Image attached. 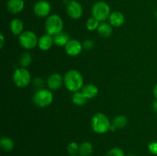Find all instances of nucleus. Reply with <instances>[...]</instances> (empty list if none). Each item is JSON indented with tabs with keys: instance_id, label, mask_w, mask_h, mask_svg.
I'll use <instances>...</instances> for the list:
<instances>
[{
	"instance_id": "18",
	"label": "nucleus",
	"mask_w": 157,
	"mask_h": 156,
	"mask_svg": "<svg viewBox=\"0 0 157 156\" xmlns=\"http://www.w3.org/2000/svg\"><path fill=\"white\" fill-rule=\"evenodd\" d=\"M53 38L54 44L58 46V47H65L66 44L71 40L70 38H69L68 34L64 32H60L58 35L53 36Z\"/></svg>"
},
{
	"instance_id": "5",
	"label": "nucleus",
	"mask_w": 157,
	"mask_h": 156,
	"mask_svg": "<svg viewBox=\"0 0 157 156\" xmlns=\"http://www.w3.org/2000/svg\"><path fill=\"white\" fill-rule=\"evenodd\" d=\"M53 94L52 91L47 89H40L34 94L32 100L35 106L41 108L50 106L53 102Z\"/></svg>"
},
{
	"instance_id": "17",
	"label": "nucleus",
	"mask_w": 157,
	"mask_h": 156,
	"mask_svg": "<svg viewBox=\"0 0 157 156\" xmlns=\"http://www.w3.org/2000/svg\"><path fill=\"white\" fill-rule=\"evenodd\" d=\"M97 32H98L100 36L103 37V38H109L113 34V28L110 23L104 21V22L100 23Z\"/></svg>"
},
{
	"instance_id": "32",
	"label": "nucleus",
	"mask_w": 157,
	"mask_h": 156,
	"mask_svg": "<svg viewBox=\"0 0 157 156\" xmlns=\"http://www.w3.org/2000/svg\"><path fill=\"white\" fill-rule=\"evenodd\" d=\"M127 156H136V155H135V154H128Z\"/></svg>"
},
{
	"instance_id": "13",
	"label": "nucleus",
	"mask_w": 157,
	"mask_h": 156,
	"mask_svg": "<svg viewBox=\"0 0 157 156\" xmlns=\"http://www.w3.org/2000/svg\"><path fill=\"white\" fill-rule=\"evenodd\" d=\"M25 8L24 0H9L7 2V10L11 14L20 13Z\"/></svg>"
},
{
	"instance_id": "7",
	"label": "nucleus",
	"mask_w": 157,
	"mask_h": 156,
	"mask_svg": "<svg viewBox=\"0 0 157 156\" xmlns=\"http://www.w3.org/2000/svg\"><path fill=\"white\" fill-rule=\"evenodd\" d=\"M38 39L36 34L31 31H25L18 36L20 45L25 49L32 50L36 47L38 44Z\"/></svg>"
},
{
	"instance_id": "25",
	"label": "nucleus",
	"mask_w": 157,
	"mask_h": 156,
	"mask_svg": "<svg viewBox=\"0 0 157 156\" xmlns=\"http://www.w3.org/2000/svg\"><path fill=\"white\" fill-rule=\"evenodd\" d=\"M79 147L80 145L77 142H72L67 145V151L71 155H76V154H78L79 151Z\"/></svg>"
},
{
	"instance_id": "16",
	"label": "nucleus",
	"mask_w": 157,
	"mask_h": 156,
	"mask_svg": "<svg viewBox=\"0 0 157 156\" xmlns=\"http://www.w3.org/2000/svg\"><path fill=\"white\" fill-rule=\"evenodd\" d=\"M9 28H10L11 32H12L13 35H18V36H19V35L23 32L24 24H23L22 21H21V19H19V18H13V19L10 21Z\"/></svg>"
},
{
	"instance_id": "33",
	"label": "nucleus",
	"mask_w": 157,
	"mask_h": 156,
	"mask_svg": "<svg viewBox=\"0 0 157 156\" xmlns=\"http://www.w3.org/2000/svg\"><path fill=\"white\" fill-rule=\"evenodd\" d=\"M155 15H156V18H157V11L156 12V13H155Z\"/></svg>"
},
{
	"instance_id": "26",
	"label": "nucleus",
	"mask_w": 157,
	"mask_h": 156,
	"mask_svg": "<svg viewBox=\"0 0 157 156\" xmlns=\"http://www.w3.org/2000/svg\"><path fill=\"white\" fill-rule=\"evenodd\" d=\"M105 156H125V154L121 148H113L106 153Z\"/></svg>"
},
{
	"instance_id": "3",
	"label": "nucleus",
	"mask_w": 157,
	"mask_h": 156,
	"mask_svg": "<svg viewBox=\"0 0 157 156\" xmlns=\"http://www.w3.org/2000/svg\"><path fill=\"white\" fill-rule=\"evenodd\" d=\"M110 13V6L104 1L96 2L92 6V17L96 18L99 22H104L108 19Z\"/></svg>"
},
{
	"instance_id": "22",
	"label": "nucleus",
	"mask_w": 157,
	"mask_h": 156,
	"mask_svg": "<svg viewBox=\"0 0 157 156\" xmlns=\"http://www.w3.org/2000/svg\"><path fill=\"white\" fill-rule=\"evenodd\" d=\"M87 99L84 96L82 92H75V93H74L73 96H72V102L76 106H81L84 105L86 103V102H87Z\"/></svg>"
},
{
	"instance_id": "29",
	"label": "nucleus",
	"mask_w": 157,
	"mask_h": 156,
	"mask_svg": "<svg viewBox=\"0 0 157 156\" xmlns=\"http://www.w3.org/2000/svg\"><path fill=\"white\" fill-rule=\"evenodd\" d=\"M0 39H1V41H0V47H1V48H2L5 43V38H4V35H3L2 34L0 35Z\"/></svg>"
},
{
	"instance_id": "10",
	"label": "nucleus",
	"mask_w": 157,
	"mask_h": 156,
	"mask_svg": "<svg viewBox=\"0 0 157 156\" xmlns=\"http://www.w3.org/2000/svg\"><path fill=\"white\" fill-rule=\"evenodd\" d=\"M83 49V44L76 39H71L66 46L64 50L67 55L71 57H76L81 53Z\"/></svg>"
},
{
	"instance_id": "14",
	"label": "nucleus",
	"mask_w": 157,
	"mask_h": 156,
	"mask_svg": "<svg viewBox=\"0 0 157 156\" xmlns=\"http://www.w3.org/2000/svg\"><path fill=\"white\" fill-rule=\"evenodd\" d=\"M54 44V38L53 36L46 34V35H42L38 39V48L43 51H46L48 50L49 49L52 48V45Z\"/></svg>"
},
{
	"instance_id": "24",
	"label": "nucleus",
	"mask_w": 157,
	"mask_h": 156,
	"mask_svg": "<svg viewBox=\"0 0 157 156\" xmlns=\"http://www.w3.org/2000/svg\"><path fill=\"white\" fill-rule=\"evenodd\" d=\"M100 22L94 17H90L86 21V28L90 32H94L95 30H98V28L99 26Z\"/></svg>"
},
{
	"instance_id": "4",
	"label": "nucleus",
	"mask_w": 157,
	"mask_h": 156,
	"mask_svg": "<svg viewBox=\"0 0 157 156\" xmlns=\"http://www.w3.org/2000/svg\"><path fill=\"white\" fill-rule=\"evenodd\" d=\"M64 27V22L61 17L58 15H49L45 21V30L47 34L55 36L62 32Z\"/></svg>"
},
{
	"instance_id": "11",
	"label": "nucleus",
	"mask_w": 157,
	"mask_h": 156,
	"mask_svg": "<svg viewBox=\"0 0 157 156\" xmlns=\"http://www.w3.org/2000/svg\"><path fill=\"white\" fill-rule=\"evenodd\" d=\"M64 83V77L60 73H55L51 74L47 79V85L52 90H57L61 88Z\"/></svg>"
},
{
	"instance_id": "1",
	"label": "nucleus",
	"mask_w": 157,
	"mask_h": 156,
	"mask_svg": "<svg viewBox=\"0 0 157 156\" xmlns=\"http://www.w3.org/2000/svg\"><path fill=\"white\" fill-rule=\"evenodd\" d=\"M64 84L67 90L75 93L84 87V78L78 70H70L64 75Z\"/></svg>"
},
{
	"instance_id": "31",
	"label": "nucleus",
	"mask_w": 157,
	"mask_h": 156,
	"mask_svg": "<svg viewBox=\"0 0 157 156\" xmlns=\"http://www.w3.org/2000/svg\"><path fill=\"white\" fill-rule=\"evenodd\" d=\"M153 95H154L156 99H157V84L155 86L154 89H153Z\"/></svg>"
},
{
	"instance_id": "28",
	"label": "nucleus",
	"mask_w": 157,
	"mask_h": 156,
	"mask_svg": "<svg viewBox=\"0 0 157 156\" xmlns=\"http://www.w3.org/2000/svg\"><path fill=\"white\" fill-rule=\"evenodd\" d=\"M94 46V43L92 40H86L83 43V48L86 50H91Z\"/></svg>"
},
{
	"instance_id": "19",
	"label": "nucleus",
	"mask_w": 157,
	"mask_h": 156,
	"mask_svg": "<svg viewBox=\"0 0 157 156\" xmlns=\"http://www.w3.org/2000/svg\"><path fill=\"white\" fill-rule=\"evenodd\" d=\"M93 145L89 142H84L80 145L78 154L80 156H90L93 153Z\"/></svg>"
},
{
	"instance_id": "34",
	"label": "nucleus",
	"mask_w": 157,
	"mask_h": 156,
	"mask_svg": "<svg viewBox=\"0 0 157 156\" xmlns=\"http://www.w3.org/2000/svg\"><path fill=\"white\" fill-rule=\"evenodd\" d=\"M71 156H78V155H71Z\"/></svg>"
},
{
	"instance_id": "6",
	"label": "nucleus",
	"mask_w": 157,
	"mask_h": 156,
	"mask_svg": "<svg viewBox=\"0 0 157 156\" xmlns=\"http://www.w3.org/2000/svg\"><path fill=\"white\" fill-rule=\"evenodd\" d=\"M12 80L16 87L23 88L30 84L32 76L27 69L25 67H19L14 71Z\"/></svg>"
},
{
	"instance_id": "21",
	"label": "nucleus",
	"mask_w": 157,
	"mask_h": 156,
	"mask_svg": "<svg viewBox=\"0 0 157 156\" xmlns=\"http://www.w3.org/2000/svg\"><path fill=\"white\" fill-rule=\"evenodd\" d=\"M112 124H113L117 128H120V129H121V128H125L127 125V124H128V119H127V116H123V115L117 116L113 119Z\"/></svg>"
},
{
	"instance_id": "9",
	"label": "nucleus",
	"mask_w": 157,
	"mask_h": 156,
	"mask_svg": "<svg viewBox=\"0 0 157 156\" xmlns=\"http://www.w3.org/2000/svg\"><path fill=\"white\" fill-rule=\"evenodd\" d=\"M51 11H52V6L50 2L46 0H39L34 5V14L38 18L48 17Z\"/></svg>"
},
{
	"instance_id": "23",
	"label": "nucleus",
	"mask_w": 157,
	"mask_h": 156,
	"mask_svg": "<svg viewBox=\"0 0 157 156\" xmlns=\"http://www.w3.org/2000/svg\"><path fill=\"white\" fill-rule=\"evenodd\" d=\"M32 57L29 52H24V53L21 54L19 57V59H18V63H19L21 67H25L26 68L27 67H29L30 65V64L32 63Z\"/></svg>"
},
{
	"instance_id": "20",
	"label": "nucleus",
	"mask_w": 157,
	"mask_h": 156,
	"mask_svg": "<svg viewBox=\"0 0 157 156\" xmlns=\"http://www.w3.org/2000/svg\"><path fill=\"white\" fill-rule=\"evenodd\" d=\"M0 146L5 151H10L14 148V142L9 137H2L0 139Z\"/></svg>"
},
{
	"instance_id": "2",
	"label": "nucleus",
	"mask_w": 157,
	"mask_h": 156,
	"mask_svg": "<svg viewBox=\"0 0 157 156\" xmlns=\"http://www.w3.org/2000/svg\"><path fill=\"white\" fill-rule=\"evenodd\" d=\"M111 124L110 119L105 114L98 113L91 119V128L95 133L99 135L104 134L110 131Z\"/></svg>"
},
{
	"instance_id": "30",
	"label": "nucleus",
	"mask_w": 157,
	"mask_h": 156,
	"mask_svg": "<svg viewBox=\"0 0 157 156\" xmlns=\"http://www.w3.org/2000/svg\"><path fill=\"white\" fill-rule=\"evenodd\" d=\"M153 110H154V111L156 112V113H157V99H156V101H155V102H153Z\"/></svg>"
},
{
	"instance_id": "27",
	"label": "nucleus",
	"mask_w": 157,
	"mask_h": 156,
	"mask_svg": "<svg viewBox=\"0 0 157 156\" xmlns=\"http://www.w3.org/2000/svg\"><path fill=\"white\" fill-rule=\"evenodd\" d=\"M148 149L153 154L157 155V142H151L148 145Z\"/></svg>"
},
{
	"instance_id": "12",
	"label": "nucleus",
	"mask_w": 157,
	"mask_h": 156,
	"mask_svg": "<svg viewBox=\"0 0 157 156\" xmlns=\"http://www.w3.org/2000/svg\"><path fill=\"white\" fill-rule=\"evenodd\" d=\"M108 20L112 27L118 28L124 24L125 21V17L124 14L120 11H114L110 13Z\"/></svg>"
},
{
	"instance_id": "15",
	"label": "nucleus",
	"mask_w": 157,
	"mask_h": 156,
	"mask_svg": "<svg viewBox=\"0 0 157 156\" xmlns=\"http://www.w3.org/2000/svg\"><path fill=\"white\" fill-rule=\"evenodd\" d=\"M81 92L87 99H90L96 97L97 95L98 94L99 90L95 84H88L83 87V88L81 89Z\"/></svg>"
},
{
	"instance_id": "8",
	"label": "nucleus",
	"mask_w": 157,
	"mask_h": 156,
	"mask_svg": "<svg viewBox=\"0 0 157 156\" xmlns=\"http://www.w3.org/2000/svg\"><path fill=\"white\" fill-rule=\"evenodd\" d=\"M66 12L72 19H79L83 15V7L79 2L71 0L66 5Z\"/></svg>"
}]
</instances>
